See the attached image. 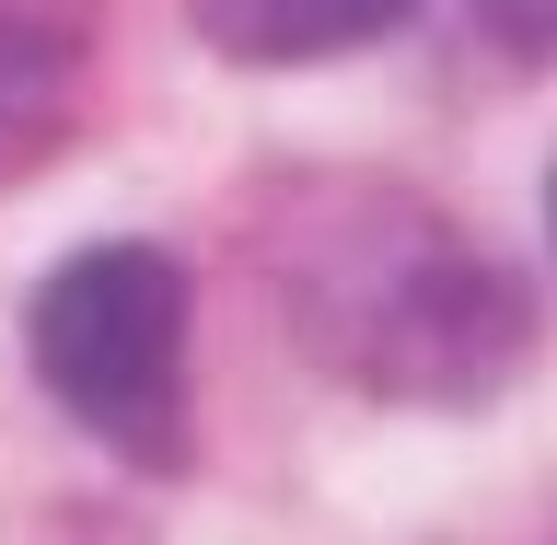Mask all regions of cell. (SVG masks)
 Instances as JSON below:
<instances>
[{
  "label": "cell",
  "mask_w": 557,
  "mask_h": 545,
  "mask_svg": "<svg viewBox=\"0 0 557 545\" xmlns=\"http://www.w3.org/2000/svg\"><path fill=\"white\" fill-rule=\"evenodd\" d=\"M24 348L47 395L116 453H174V348H186V268L163 244H82L24 302Z\"/></svg>",
  "instance_id": "cell-1"
},
{
  "label": "cell",
  "mask_w": 557,
  "mask_h": 545,
  "mask_svg": "<svg viewBox=\"0 0 557 545\" xmlns=\"http://www.w3.org/2000/svg\"><path fill=\"white\" fill-rule=\"evenodd\" d=\"M418 0H198V35L221 59H337L395 35Z\"/></svg>",
  "instance_id": "cell-2"
},
{
  "label": "cell",
  "mask_w": 557,
  "mask_h": 545,
  "mask_svg": "<svg viewBox=\"0 0 557 545\" xmlns=\"http://www.w3.org/2000/svg\"><path fill=\"white\" fill-rule=\"evenodd\" d=\"M94 0H0V139H35L70 104Z\"/></svg>",
  "instance_id": "cell-3"
},
{
  "label": "cell",
  "mask_w": 557,
  "mask_h": 545,
  "mask_svg": "<svg viewBox=\"0 0 557 545\" xmlns=\"http://www.w3.org/2000/svg\"><path fill=\"white\" fill-rule=\"evenodd\" d=\"M499 59H557V0H465Z\"/></svg>",
  "instance_id": "cell-4"
},
{
  "label": "cell",
  "mask_w": 557,
  "mask_h": 545,
  "mask_svg": "<svg viewBox=\"0 0 557 545\" xmlns=\"http://www.w3.org/2000/svg\"><path fill=\"white\" fill-rule=\"evenodd\" d=\"M546 233H557V186H546Z\"/></svg>",
  "instance_id": "cell-5"
}]
</instances>
